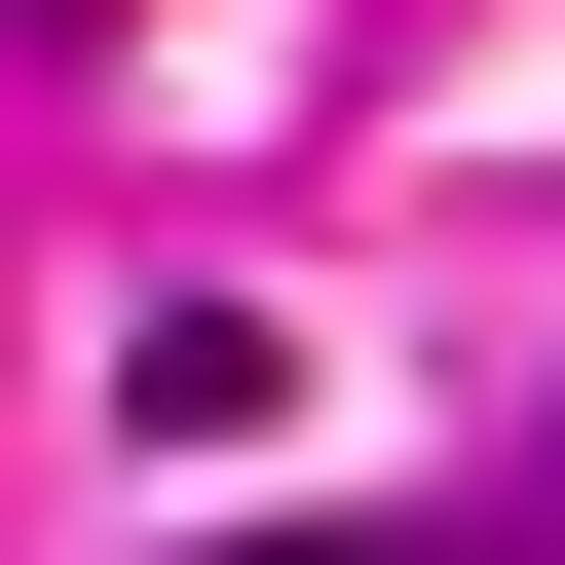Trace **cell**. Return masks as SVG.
Masks as SVG:
<instances>
[{
  "mask_svg": "<svg viewBox=\"0 0 565 565\" xmlns=\"http://www.w3.org/2000/svg\"><path fill=\"white\" fill-rule=\"evenodd\" d=\"M226 565H452V527H226Z\"/></svg>",
  "mask_w": 565,
  "mask_h": 565,
  "instance_id": "cell-1",
  "label": "cell"
}]
</instances>
